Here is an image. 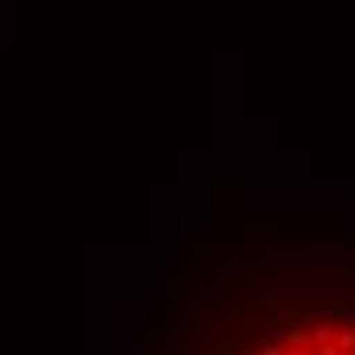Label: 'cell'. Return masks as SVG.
Wrapping results in <instances>:
<instances>
[{
	"instance_id": "obj_1",
	"label": "cell",
	"mask_w": 355,
	"mask_h": 355,
	"mask_svg": "<svg viewBox=\"0 0 355 355\" xmlns=\"http://www.w3.org/2000/svg\"><path fill=\"white\" fill-rule=\"evenodd\" d=\"M311 339H315V343H331V322H315V327H311Z\"/></svg>"
},
{
	"instance_id": "obj_2",
	"label": "cell",
	"mask_w": 355,
	"mask_h": 355,
	"mask_svg": "<svg viewBox=\"0 0 355 355\" xmlns=\"http://www.w3.org/2000/svg\"><path fill=\"white\" fill-rule=\"evenodd\" d=\"M339 347H343V352H355V331H347V327L339 331Z\"/></svg>"
},
{
	"instance_id": "obj_5",
	"label": "cell",
	"mask_w": 355,
	"mask_h": 355,
	"mask_svg": "<svg viewBox=\"0 0 355 355\" xmlns=\"http://www.w3.org/2000/svg\"><path fill=\"white\" fill-rule=\"evenodd\" d=\"M286 355H311V352H302V347H298V352H286Z\"/></svg>"
},
{
	"instance_id": "obj_3",
	"label": "cell",
	"mask_w": 355,
	"mask_h": 355,
	"mask_svg": "<svg viewBox=\"0 0 355 355\" xmlns=\"http://www.w3.org/2000/svg\"><path fill=\"white\" fill-rule=\"evenodd\" d=\"M261 355H286V352L278 347V343H266V347H261Z\"/></svg>"
},
{
	"instance_id": "obj_4",
	"label": "cell",
	"mask_w": 355,
	"mask_h": 355,
	"mask_svg": "<svg viewBox=\"0 0 355 355\" xmlns=\"http://www.w3.org/2000/svg\"><path fill=\"white\" fill-rule=\"evenodd\" d=\"M319 355H339V352H335L331 343H322V347H319Z\"/></svg>"
}]
</instances>
